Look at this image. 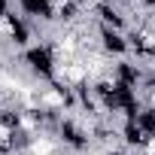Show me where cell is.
<instances>
[{
	"instance_id": "1",
	"label": "cell",
	"mask_w": 155,
	"mask_h": 155,
	"mask_svg": "<svg viewBox=\"0 0 155 155\" xmlns=\"http://www.w3.org/2000/svg\"><path fill=\"white\" fill-rule=\"evenodd\" d=\"M25 155H58V143L49 134H34V137H28Z\"/></svg>"
},
{
	"instance_id": "2",
	"label": "cell",
	"mask_w": 155,
	"mask_h": 155,
	"mask_svg": "<svg viewBox=\"0 0 155 155\" xmlns=\"http://www.w3.org/2000/svg\"><path fill=\"white\" fill-rule=\"evenodd\" d=\"M140 155H155V134H146V137H143V149H140Z\"/></svg>"
}]
</instances>
